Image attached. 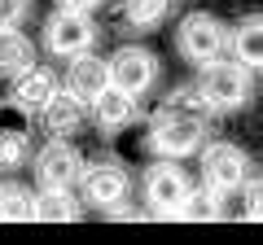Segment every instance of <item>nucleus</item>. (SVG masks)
I'll return each mask as SVG.
<instances>
[{
	"label": "nucleus",
	"mask_w": 263,
	"mask_h": 245,
	"mask_svg": "<svg viewBox=\"0 0 263 245\" xmlns=\"http://www.w3.org/2000/svg\"><path fill=\"white\" fill-rule=\"evenodd\" d=\"M197 153H202V184H211V189L237 193L250 179V162H246V153L237 145L215 140V145H206V149H197Z\"/></svg>",
	"instance_id": "obj_7"
},
{
	"label": "nucleus",
	"mask_w": 263,
	"mask_h": 245,
	"mask_svg": "<svg viewBox=\"0 0 263 245\" xmlns=\"http://www.w3.org/2000/svg\"><path fill=\"white\" fill-rule=\"evenodd\" d=\"M92 118H97L101 132H123V127L136 118V96L123 92V88H114V84H105L101 96L92 101Z\"/></svg>",
	"instance_id": "obj_13"
},
{
	"label": "nucleus",
	"mask_w": 263,
	"mask_h": 245,
	"mask_svg": "<svg viewBox=\"0 0 263 245\" xmlns=\"http://www.w3.org/2000/svg\"><path fill=\"white\" fill-rule=\"evenodd\" d=\"M193 88L211 114H228V110H241L250 101V70L241 62L211 57V62H202V75H197Z\"/></svg>",
	"instance_id": "obj_2"
},
{
	"label": "nucleus",
	"mask_w": 263,
	"mask_h": 245,
	"mask_svg": "<svg viewBox=\"0 0 263 245\" xmlns=\"http://www.w3.org/2000/svg\"><path fill=\"white\" fill-rule=\"evenodd\" d=\"M79 171H84V158L66 136H53L44 149L35 153V179L40 189H75Z\"/></svg>",
	"instance_id": "obj_8"
},
{
	"label": "nucleus",
	"mask_w": 263,
	"mask_h": 245,
	"mask_svg": "<svg viewBox=\"0 0 263 245\" xmlns=\"http://www.w3.org/2000/svg\"><path fill=\"white\" fill-rule=\"evenodd\" d=\"M66 62H70V66H66V92H75L84 105H92L97 96H101V88L110 84V66H105L101 57H92V48L66 57Z\"/></svg>",
	"instance_id": "obj_11"
},
{
	"label": "nucleus",
	"mask_w": 263,
	"mask_h": 245,
	"mask_svg": "<svg viewBox=\"0 0 263 245\" xmlns=\"http://www.w3.org/2000/svg\"><path fill=\"white\" fill-rule=\"evenodd\" d=\"M62 9H79V13H92L97 5H105V0H57Z\"/></svg>",
	"instance_id": "obj_23"
},
{
	"label": "nucleus",
	"mask_w": 263,
	"mask_h": 245,
	"mask_svg": "<svg viewBox=\"0 0 263 245\" xmlns=\"http://www.w3.org/2000/svg\"><path fill=\"white\" fill-rule=\"evenodd\" d=\"M176 48H180L184 62L202 66V62H211V57H224L228 27L219 18H211V13H189V18L176 27Z\"/></svg>",
	"instance_id": "obj_3"
},
{
	"label": "nucleus",
	"mask_w": 263,
	"mask_h": 245,
	"mask_svg": "<svg viewBox=\"0 0 263 245\" xmlns=\"http://www.w3.org/2000/svg\"><path fill=\"white\" fill-rule=\"evenodd\" d=\"M31 13V0H0V31L5 27H22Z\"/></svg>",
	"instance_id": "obj_22"
},
{
	"label": "nucleus",
	"mask_w": 263,
	"mask_h": 245,
	"mask_svg": "<svg viewBox=\"0 0 263 245\" xmlns=\"http://www.w3.org/2000/svg\"><path fill=\"white\" fill-rule=\"evenodd\" d=\"M31 127H35V114L22 110L18 101H0V167L13 171L31 158Z\"/></svg>",
	"instance_id": "obj_9"
},
{
	"label": "nucleus",
	"mask_w": 263,
	"mask_h": 245,
	"mask_svg": "<svg viewBox=\"0 0 263 245\" xmlns=\"http://www.w3.org/2000/svg\"><path fill=\"white\" fill-rule=\"evenodd\" d=\"M206 105H202V96H197V88H180V92L167 96V105H162L158 114H154L149 122V149L158 153V158H189V153L202 149V140H206Z\"/></svg>",
	"instance_id": "obj_1"
},
{
	"label": "nucleus",
	"mask_w": 263,
	"mask_h": 245,
	"mask_svg": "<svg viewBox=\"0 0 263 245\" xmlns=\"http://www.w3.org/2000/svg\"><path fill=\"white\" fill-rule=\"evenodd\" d=\"M224 197H228V193L211 189V184H202V189H189V197H184V206H180L176 219H193V223L224 219Z\"/></svg>",
	"instance_id": "obj_18"
},
{
	"label": "nucleus",
	"mask_w": 263,
	"mask_h": 245,
	"mask_svg": "<svg viewBox=\"0 0 263 245\" xmlns=\"http://www.w3.org/2000/svg\"><path fill=\"white\" fill-rule=\"evenodd\" d=\"M246 219H254V223H263V175L259 179H246Z\"/></svg>",
	"instance_id": "obj_21"
},
{
	"label": "nucleus",
	"mask_w": 263,
	"mask_h": 245,
	"mask_svg": "<svg viewBox=\"0 0 263 245\" xmlns=\"http://www.w3.org/2000/svg\"><path fill=\"white\" fill-rule=\"evenodd\" d=\"M97 44V22L79 9H62L44 22V48L53 57H75V53H88Z\"/></svg>",
	"instance_id": "obj_4"
},
{
	"label": "nucleus",
	"mask_w": 263,
	"mask_h": 245,
	"mask_svg": "<svg viewBox=\"0 0 263 245\" xmlns=\"http://www.w3.org/2000/svg\"><path fill=\"white\" fill-rule=\"evenodd\" d=\"M84 215L75 189H40L35 193V219L40 223H75Z\"/></svg>",
	"instance_id": "obj_16"
},
{
	"label": "nucleus",
	"mask_w": 263,
	"mask_h": 245,
	"mask_svg": "<svg viewBox=\"0 0 263 245\" xmlns=\"http://www.w3.org/2000/svg\"><path fill=\"white\" fill-rule=\"evenodd\" d=\"M31 62H35V48H31V39L22 35L18 27H5V31H0V79L22 75Z\"/></svg>",
	"instance_id": "obj_17"
},
{
	"label": "nucleus",
	"mask_w": 263,
	"mask_h": 245,
	"mask_svg": "<svg viewBox=\"0 0 263 245\" xmlns=\"http://www.w3.org/2000/svg\"><path fill=\"white\" fill-rule=\"evenodd\" d=\"M184 197H189V175L176 167V158H162L158 167H149V175H145V206H149V215L176 219Z\"/></svg>",
	"instance_id": "obj_5"
},
{
	"label": "nucleus",
	"mask_w": 263,
	"mask_h": 245,
	"mask_svg": "<svg viewBox=\"0 0 263 245\" xmlns=\"http://www.w3.org/2000/svg\"><path fill=\"white\" fill-rule=\"evenodd\" d=\"M53 92H57V79L48 75V70H40L35 62H31V66L22 70V75H13V92H9V96L22 105V110L40 114V110H44V101H48Z\"/></svg>",
	"instance_id": "obj_14"
},
{
	"label": "nucleus",
	"mask_w": 263,
	"mask_h": 245,
	"mask_svg": "<svg viewBox=\"0 0 263 245\" xmlns=\"http://www.w3.org/2000/svg\"><path fill=\"white\" fill-rule=\"evenodd\" d=\"M180 0H123V18L132 31H154L158 22H167V13Z\"/></svg>",
	"instance_id": "obj_20"
},
{
	"label": "nucleus",
	"mask_w": 263,
	"mask_h": 245,
	"mask_svg": "<svg viewBox=\"0 0 263 245\" xmlns=\"http://www.w3.org/2000/svg\"><path fill=\"white\" fill-rule=\"evenodd\" d=\"M84 110H88V105L79 101L75 92L57 88V92L44 101V110H40V122H44V132H48V136H66V140H70V136L84 127Z\"/></svg>",
	"instance_id": "obj_12"
},
{
	"label": "nucleus",
	"mask_w": 263,
	"mask_h": 245,
	"mask_svg": "<svg viewBox=\"0 0 263 245\" xmlns=\"http://www.w3.org/2000/svg\"><path fill=\"white\" fill-rule=\"evenodd\" d=\"M228 48L237 53L246 70H259L263 66V13H250V18L237 22V31L228 35Z\"/></svg>",
	"instance_id": "obj_15"
},
{
	"label": "nucleus",
	"mask_w": 263,
	"mask_h": 245,
	"mask_svg": "<svg viewBox=\"0 0 263 245\" xmlns=\"http://www.w3.org/2000/svg\"><path fill=\"white\" fill-rule=\"evenodd\" d=\"M35 219V193L27 184H0V223H27Z\"/></svg>",
	"instance_id": "obj_19"
},
{
	"label": "nucleus",
	"mask_w": 263,
	"mask_h": 245,
	"mask_svg": "<svg viewBox=\"0 0 263 245\" xmlns=\"http://www.w3.org/2000/svg\"><path fill=\"white\" fill-rule=\"evenodd\" d=\"M105 66H110V84L123 88V92H132V96H145L158 84V57L149 48H141V44H123Z\"/></svg>",
	"instance_id": "obj_6"
},
{
	"label": "nucleus",
	"mask_w": 263,
	"mask_h": 245,
	"mask_svg": "<svg viewBox=\"0 0 263 245\" xmlns=\"http://www.w3.org/2000/svg\"><path fill=\"white\" fill-rule=\"evenodd\" d=\"M79 189H84L88 206L110 210V206H119V201H127L132 179H127V171H123L119 162H92V167L79 171Z\"/></svg>",
	"instance_id": "obj_10"
}]
</instances>
